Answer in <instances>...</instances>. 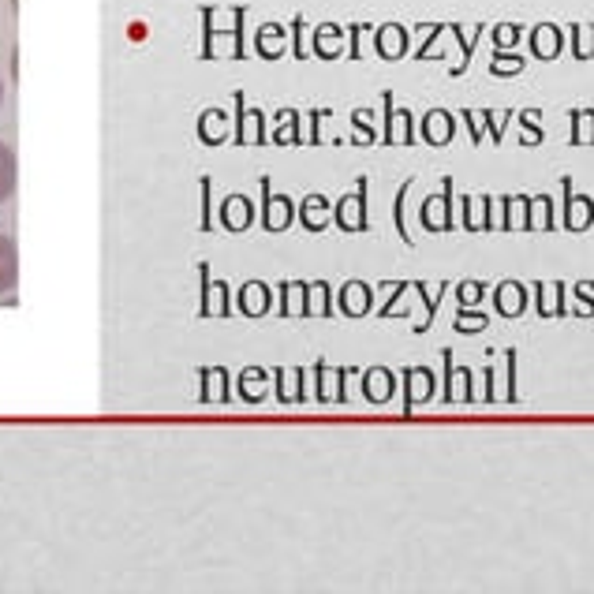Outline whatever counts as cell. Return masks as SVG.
<instances>
[{"label": "cell", "mask_w": 594, "mask_h": 594, "mask_svg": "<svg viewBox=\"0 0 594 594\" xmlns=\"http://www.w3.org/2000/svg\"><path fill=\"white\" fill-rule=\"evenodd\" d=\"M329 363L326 359H318V363H314V400H318V404H329V400H333V389H329Z\"/></svg>", "instance_id": "obj_41"}, {"label": "cell", "mask_w": 594, "mask_h": 594, "mask_svg": "<svg viewBox=\"0 0 594 594\" xmlns=\"http://www.w3.org/2000/svg\"><path fill=\"white\" fill-rule=\"evenodd\" d=\"M557 217H553V198L550 195H531L527 202V225L524 232H553Z\"/></svg>", "instance_id": "obj_21"}, {"label": "cell", "mask_w": 594, "mask_h": 594, "mask_svg": "<svg viewBox=\"0 0 594 594\" xmlns=\"http://www.w3.org/2000/svg\"><path fill=\"white\" fill-rule=\"evenodd\" d=\"M471 378L475 370L471 367H453V404L464 400V404H475V389H471Z\"/></svg>", "instance_id": "obj_38"}, {"label": "cell", "mask_w": 594, "mask_h": 594, "mask_svg": "<svg viewBox=\"0 0 594 594\" xmlns=\"http://www.w3.org/2000/svg\"><path fill=\"white\" fill-rule=\"evenodd\" d=\"M202 232H213V180L202 176Z\"/></svg>", "instance_id": "obj_49"}, {"label": "cell", "mask_w": 594, "mask_h": 594, "mask_svg": "<svg viewBox=\"0 0 594 594\" xmlns=\"http://www.w3.org/2000/svg\"><path fill=\"white\" fill-rule=\"evenodd\" d=\"M561 49H565V34L561 27H553V23H538L531 30V53L538 60H557L561 57Z\"/></svg>", "instance_id": "obj_19"}, {"label": "cell", "mask_w": 594, "mask_h": 594, "mask_svg": "<svg viewBox=\"0 0 594 594\" xmlns=\"http://www.w3.org/2000/svg\"><path fill=\"white\" fill-rule=\"evenodd\" d=\"M333 318L337 314V303H333V288L326 281H314L311 284V303H307V318Z\"/></svg>", "instance_id": "obj_31"}, {"label": "cell", "mask_w": 594, "mask_h": 594, "mask_svg": "<svg viewBox=\"0 0 594 594\" xmlns=\"http://www.w3.org/2000/svg\"><path fill=\"white\" fill-rule=\"evenodd\" d=\"M527 202H531V195H501L497 198V206H501V221H497V228H501V232L524 228L527 225Z\"/></svg>", "instance_id": "obj_22"}, {"label": "cell", "mask_w": 594, "mask_h": 594, "mask_svg": "<svg viewBox=\"0 0 594 594\" xmlns=\"http://www.w3.org/2000/svg\"><path fill=\"white\" fill-rule=\"evenodd\" d=\"M198 378H202V404H213V385H217V400H221V404L232 400V385H228L225 367H202Z\"/></svg>", "instance_id": "obj_25"}, {"label": "cell", "mask_w": 594, "mask_h": 594, "mask_svg": "<svg viewBox=\"0 0 594 594\" xmlns=\"http://www.w3.org/2000/svg\"><path fill=\"white\" fill-rule=\"evenodd\" d=\"M460 120H467V131H471V142L479 146V142H482V116L475 113V109H464V113H460Z\"/></svg>", "instance_id": "obj_56"}, {"label": "cell", "mask_w": 594, "mask_h": 594, "mask_svg": "<svg viewBox=\"0 0 594 594\" xmlns=\"http://www.w3.org/2000/svg\"><path fill=\"white\" fill-rule=\"evenodd\" d=\"M516 120H520V128H524V135H520V146H538V142L546 139V131H542V113L538 109H524V113H516Z\"/></svg>", "instance_id": "obj_34"}, {"label": "cell", "mask_w": 594, "mask_h": 594, "mask_svg": "<svg viewBox=\"0 0 594 594\" xmlns=\"http://www.w3.org/2000/svg\"><path fill=\"white\" fill-rule=\"evenodd\" d=\"M288 34H292V42H296V45H292L296 60H307V53H311V49H307V19H303V15H296Z\"/></svg>", "instance_id": "obj_45"}, {"label": "cell", "mask_w": 594, "mask_h": 594, "mask_svg": "<svg viewBox=\"0 0 594 594\" xmlns=\"http://www.w3.org/2000/svg\"><path fill=\"white\" fill-rule=\"evenodd\" d=\"M411 292V281H396L393 284V299H389V303H385V307H378V318H393V314H400V318H404V307H396V299H404Z\"/></svg>", "instance_id": "obj_48"}, {"label": "cell", "mask_w": 594, "mask_h": 594, "mask_svg": "<svg viewBox=\"0 0 594 594\" xmlns=\"http://www.w3.org/2000/svg\"><path fill=\"white\" fill-rule=\"evenodd\" d=\"M344 34H348V30L337 27V23H322L311 38V53L322 60H340L344 57Z\"/></svg>", "instance_id": "obj_17"}, {"label": "cell", "mask_w": 594, "mask_h": 594, "mask_svg": "<svg viewBox=\"0 0 594 594\" xmlns=\"http://www.w3.org/2000/svg\"><path fill=\"white\" fill-rule=\"evenodd\" d=\"M572 53L576 60H594V23L572 27Z\"/></svg>", "instance_id": "obj_40"}, {"label": "cell", "mask_w": 594, "mask_h": 594, "mask_svg": "<svg viewBox=\"0 0 594 594\" xmlns=\"http://www.w3.org/2000/svg\"><path fill=\"white\" fill-rule=\"evenodd\" d=\"M419 131H415V116L408 109H396L393 105V90L382 94V135L378 142L382 146H415Z\"/></svg>", "instance_id": "obj_2"}, {"label": "cell", "mask_w": 594, "mask_h": 594, "mask_svg": "<svg viewBox=\"0 0 594 594\" xmlns=\"http://www.w3.org/2000/svg\"><path fill=\"white\" fill-rule=\"evenodd\" d=\"M411 288L423 296V307H426V318L419 322V326H415V333H430V326H434V314H438V307H441V299L449 296V281H441L438 292H426L423 281H411Z\"/></svg>", "instance_id": "obj_27"}, {"label": "cell", "mask_w": 594, "mask_h": 594, "mask_svg": "<svg viewBox=\"0 0 594 594\" xmlns=\"http://www.w3.org/2000/svg\"><path fill=\"white\" fill-rule=\"evenodd\" d=\"M198 269H202V307H198V314H202V318H210V314H213V303H210L213 277H210V266H198Z\"/></svg>", "instance_id": "obj_54"}, {"label": "cell", "mask_w": 594, "mask_h": 594, "mask_svg": "<svg viewBox=\"0 0 594 594\" xmlns=\"http://www.w3.org/2000/svg\"><path fill=\"white\" fill-rule=\"evenodd\" d=\"M255 217H258V210L247 195H228L225 202H221V225H225L228 232H236V236L255 225Z\"/></svg>", "instance_id": "obj_13"}, {"label": "cell", "mask_w": 594, "mask_h": 594, "mask_svg": "<svg viewBox=\"0 0 594 594\" xmlns=\"http://www.w3.org/2000/svg\"><path fill=\"white\" fill-rule=\"evenodd\" d=\"M370 120H374V116H370L367 109H355L352 113V142L355 146H374V142H378V131H374Z\"/></svg>", "instance_id": "obj_37"}, {"label": "cell", "mask_w": 594, "mask_h": 594, "mask_svg": "<svg viewBox=\"0 0 594 594\" xmlns=\"http://www.w3.org/2000/svg\"><path fill=\"white\" fill-rule=\"evenodd\" d=\"M568 120H572L568 142L572 146H594V109H572Z\"/></svg>", "instance_id": "obj_28"}, {"label": "cell", "mask_w": 594, "mask_h": 594, "mask_svg": "<svg viewBox=\"0 0 594 594\" xmlns=\"http://www.w3.org/2000/svg\"><path fill=\"white\" fill-rule=\"evenodd\" d=\"M434 389H438V382H434V370H430V367H404V370H400L404 419H408V415H415V408H419V404H430V400H434Z\"/></svg>", "instance_id": "obj_5"}, {"label": "cell", "mask_w": 594, "mask_h": 594, "mask_svg": "<svg viewBox=\"0 0 594 594\" xmlns=\"http://www.w3.org/2000/svg\"><path fill=\"white\" fill-rule=\"evenodd\" d=\"M419 139L426 146H449L456 139V116L449 109H430L419 124Z\"/></svg>", "instance_id": "obj_12"}, {"label": "cell", "mask_w": 594, "mask_h": 594, "mask_svg": "<svg viewBox=\"0 0 594 594\" xmlns=\"http://www.w3.org/2000/svg\"><path fill=\"white\" fill-rule=\"evenodd\" d=\"M411 187H415V180H404L400 184V191H396V202H393V225H396V236L408 243H415L411 240V232H408V221H404V202H408V195H411Z\"/></svg>", "instance_id": "obj_35"}, {"label": "cell", "mask_w": 594, "mask_h": 594, "mask_svg": "<svg viewBox=\"0 0 594 594\" xmlns=\"http://www.w3.org/2000/svg\"><path fill=\"white\" fill-rule=\"evenodd\" d=\"M296 217H299V225L307 228V232H326L329 225H333V206H329V198L326 195H307L303 202L296 206Z\"/></svg>", "instance_id": "obj_14"}, {"label": "cell", "mask_w": 594, "mask_h": 594, "mask_svg": "<svg viewBox=\"0 0 594 594\" xmlns=\"http://www.w3.org/2000/svg\"><path fill=\"white\" fill-rule=\"evenodd\" d=\"M482 299H486V284L482 281H460L456 284V303H460V307H479Z\"/></svg>", "instance_id": "obj_42"}, {"label": "cell", "mask_w": 594, "mask_h": 594, "mask_svg": "<svg viewBox=\"0 0 594 594\" xmlns=\"http://www.w3.org/2000/svg\"><path fill=\"white\" fill-rule=\"evenodd\" d=\"M269 307H273V292H269V284L243 281V288L236 292V311L247 314V318H262V314H269Z\"/></svg>", "instance_id": "obj_15"}, {"label": "cell", "mask_w": 594, "mask_h": 594, "mask_svg": "<svg viewBox=\"0 0 594 594\" xmlns=\"http://www.w3.org/2000/svg\"><path fill=\"white\" fill-rule=\"evenodd\" d=\"M479 116L486 120V128H490V139H494V142L505 139V124H509V120H516V113H512V109H505V113H490V109H486V113H479Z\"/></svg>", "instance_id": "obj_44"}, {"label": "cell", "mask_w": 594, "mask_h": 594, "mask_svg": "<svg viewBox=\"0 0 594 594\" xmlns=\"http://www.w3.org/2000/svg\"><path fill=\"white\" fill-rule=\"evenodd\" d=\"M277 382V400L281 404H307V367H277L269 370Z\"/></svg>", "instance_id": "obj_11"}, {"label": "cell", "mask_w": 594, "mask_h": 594, "mask_svg": "<svg viewBox=\"0 0 594 594\" xmlns=\"http://www.w3.org/2000/svg\"><path fill=\"white\" fill-rule=\"evenodd\" d=\"M482 382H486V393H482V400H486V404H494V400H497V393H494V367L482 370Z\"/></svg>", "instance_id": "obj_57"}, {"label": "cell", "mask_w": 594, "mask_h": 594, "mask_svg": "<svg viewBox=\"0 0 594 594\" xmlns=\"http://www.w3.org/2000/svg\"><path fill=\"white\" fill-rule=\"evenodd\" d=\"M482 30H486V27H475L471 34H464L460 27H449V34H456V38H460V64L453 68V75H464V71H467V64H471V53H475V45H479V38H482Z\"/></svg>", "instance_id": "obj_36"}, {"label": "cell", "mask_w": 594, "mask_h": 594, "mask_svg": "<svg viewBox=\"0 0 594 594\" xmlns=\"http://www.w3.org/2000/svg\"><path fill=\"white\" fill-rule=\"evenodd\" d=\"M329 109H314L311 116H307V120H311V135H307V142H311V146H318V142H322V124H326L329 120Z\"/></svg>", "instance_id": "obj_53"}, {"label": "cell", "mask_w": 594, "mask_h": 594, "mask_svg": "<svg viewBox=\"0 0 594 594\" xmlns=\"http://www.w3.org/2000/svg\"><path fill=\"white\" fill-rule=\"evenodd\" d=\"M363 396L370 404H389L396 396V374L389 367H367L363 370Z\"/></svg>", "instance_id": "obj_16"}, {"label": "cell", "mask_w": 594, "mask_h": 594, "mask_svg": "<svg viewBox=\"0 0 594 594\" xmlns=\"http://www.w3.org/2000/svg\"><path fill=\"white\" fill-rule=\"evenodd\" d=\"M453 329L456 333H464V337H475L482 329H490V314L479 311V307H460L453 318Z\"/></svg>", "instance_id": "obj_30"}, {"label": "cell", "mask_w": 594, "mask_h": 594, "mask_svg": "<svg viewBox=\"0 0 594 594\" xmlns=\"http://www.w3.org/2000/svg\"><path fill=\"white\" fill-rule=\"evenodd\" d=\"M333 225L340 232H367L370 228V213H367V176H359V187H355L352 195L337 198V206H333Z\"/></svg>", "instance_id": "obj_3"}, {"label": "cell", "mask_w": 594, "mask_h": 594, "mask_svg": "<svg viewBox=\"0 0 594 594\" xmlns=\"http://www.w3.org/2000/svg\"><path fill=\"white\" fill-rule=\"evenodd\" d=\"M531 307V288L524 281H501L494 288V311L501 318H520Z\"/></svg>", "instance_id": "obj_10"}, {"label": "cell", "mask_w": 594, "mask_h": 594, "mask_svg": "<svg viewBox=\"0 0 594 594\" xmlns=\"http://www.w3.org/2000/svg\"><path fill=\"white\" fill-rule=\"evenodd\" d=\"M19 284V251L12 236H0V296H8Z\"/></svg>", "instance_id": "obj_23"}, {"label": "cell", "mask_w": 594, "mask_h": 594, "mask_svg": "<svg viewBox=\"0 0 594 594\" xmlns=\"http://www.w3.org/2000/svg\"><path fill=\"white\" fill-rule=\"evenodd\" d=\"M520 30H524V27H516V23H497V27H494V45H497V49H516V45H520Z\"/></svg>", "instance_id": "obj_46"}, {"label": "cell", "mask_w": 594, "mask_h": 594, "mask_svg": "<svg viewBox=\"0 0 594 594\" xmlns=\"http://www.w3.org/2000/svg\"><path fill=\"white\" fill-rule=\"evenodd\" d=\"M213 299H217V318H228L232 314V288H228V281L210 284V303Z\"/></svg>", "instance_id": "obj_47"}, {"label": "cell", "mask_w": 594, "mask_h": 594, "mask_svg": "<svg viewBox=\"0 0 594 594\" xmlns=\"http://www.w3.org/2000/svg\"><path fill=\"white\" fill-rule=\"evenodd\" d=\"M258 187H262V228L266 232H284V228L296 221V202L288 195H273L269 176H262Z\"/></svg>", "instance_id": "obj_6"}, {"label": "cell", "mask_w": 594, "mask_h": 594, "mask_svg": "<svg viewBox=\"0 0 594 594\" xmlns=\"http://www.w3.org/2000/svg\"><path fill=\"white\" fill-rule=\"evenodd\" d=\"M236 389H240L243 404H262L269 396V370L266 367H243L240 378H236Z\"/></svg>", "instance_id": "obj_20"}, {"label": "cell", "mask_w": 594, "mask_h": 594, "mask_svg": "<svg viewBox=\"0 0 594 594\" xmlns=\"http://www.w3.org/2000/svg\"><path fill=\"white\" fill-rule=\"evenodd\" d=\"M236 146H262L269 142V131H266V113L262 109H247V98H243V90H236Z\"/></svg>", "instance_id": "obj_7"}, {"label": "cell", "mask_w": 594, "mask_h": 594, "mask_svg": "<svg viewBox=\"0 0 594 594\" xmlns=\"http://www.w3.org/2000/svg\"><path fill=\"white\" fill-rule=\"evenodd\" d=\"M572 299H576V307H572L576 318H594V281L576 284V288H572Z\"/></svg>", "instance_id": "obj_39"}, {"label": "cell", "mask_w": 594, "mask_h": 594, "mask_svg": "<svg viewBox=\"0 0 594 594\" xmlns=\"http://www.w3.org/2000/svg\"><path fill=\"white\" fill-rule=\"evenodd\" d=\"M284 42H288V30H284L281 23H266V27L255 34L258 57H266V60H281Z\"/></svg>", "instance_id": "obj_24"}, {"label": "cell", "mask_w": 594, "mask_h": 594, "mask_svg": "<svg viewBox=\"0 0 594 594\" xmlns=\"http://www.w3.org/2000/svg\"><path fill=\"white\" fill-rule=\"evenodd\" d=\"M494 206H497V198L494 195H482L479 198V213H482V232H494L497 228V217H494Z\"/></svg>", "instance_id": "obj_52"}, {"label": "cell", "mask_w": 594, "mask_h": 594, "mask_svg": "<svg viewBox=\"0 0 594 594\" xmlns=\"http://www.w3.org/2000/svg\"><path fill=\"white\" fill-rule=\"evenodd\" d=\"M202 60H213V38H217V30H213V8H202Z\"/></svg>", "instance_id": "obj_51"}, {"label": "cell", "mask_w": 594, "mask_h": 594, "mask_svg": "<svg viewBox=\"0 0 594 594\" xmlns=\"http://www.w3.org/2000/svg\"><path fill=\"white\" fill-rule=\"evenodd\" d=\"M524 64L527 60L520 57V53H512V49H497L494 60H490V75H497V79H509V75H520Z\"/></svg>", "instance_id": "obj_33"}, {"label": "cell", "mask_w": 594, "mask_h": 594, "mask_svg": "<svg viewBox=\"0 0 594 594\" xmlns=\"http://www.w3.org/2000/svg\"><path fill=\"white\" fill-rule=\"evenodd\" d=\"M269 142H292V146H299L303 142V135H299V113L296 109H281L277 113V128L269 131Z\"/></svg>", "instance_id": "obj_29"}, {"label": "cell", "mask_w": 594, "mask_h": 594, "mask_svg": "<svg viewBox=\"0 0 594 594\" xmlns=\"http://www.w3.org/2000/svg\"><path fill=\"white\" fill-rule=\"evenodd\" d=\"M505 370H509V393H505V400L516 404V400H520V396H516V348L505 352Z\"/></svg>", "instance_id": "obj_55"}, {"label": "cell", "mask_w": 594, "mask_h": 594, "mask_svg": "<svg viewBox=\"0 0 594 594\" xmlns=\"http://www.w3.org/2000/svg\"><path fill=\"white\" fill-rule=\"evenodd\" d=\"M337 311L348 318H367L374 311V284L367 281H344L337 292Z\"/></svg>", "instance_id": "obj_8"}, {"label": "cell", "mask_w": 594, "mask_h": 594, "mask_svg": "<svg viewBox=\"0 0 594 594\" xmlns=\"http://www.w3.org/2000/svg\"><path fill=\"white\" fill-rule=\"evenodd\" d=\"M561 228L568 232H587L594 225V198L572 191V176H561Z\"/></svg>", "instance_id": "obj_4"}, {"label": "cell", "mask_w": 594, "mask_h": 594, "mask_svg": "<svg viewBox=\"0 0 594 594\" xmlns=\"http://www.w3.org/2000/svg\"><path fill=\"white\" fill-rule=\"evenodd\" d=\"M475 206H479V202H475L471 195L460 198V210H464V228H467V232H482V213L475 210Z\"/></svg>", "instance_id": "obj_50"}, {"label": "cell", "mask_w": 594, "mask_h": 594, "mask_svg": "<svg viewBox=\"0 0 594 594\" xmlns=\"http://www.w3.org/2000/svg\"><path fill=\"white\" fill-rule=\"evenodd\" d=\"M243 23H247V8H243V4H236V8H232V38H236V60H247V30H243Z\"/></svg>", "instance_id": "obj_43"}, {"label": "cell", "mask_w": 594, "mask_h": 594, "mask_svg": "<svg viewBox=\"0 0 594 594\" xmlns=\"http://www.w3.org/2000/svg\"><path fill=\"white\" fill-rule=\"evenodd\" d=\"M0 101H4V83H0Z\"/></svg>", "instance_id": "obj_58"}, {"label": "cell", "mask_w": 594, "mask_h": 594, "mask_svg": "<svg viewBox=\"0 0 594 594\" xmlns=\"http://www.w3.org/2000/svg\"><path fill=\"white\" fill-rule=\"evenodd\" d=\"M419 225L426 232H456V184L453 176H445L441 180V191L438 195H426L423 206H419Z\"/></svg>", "instance_id": "obj_1"}, {"label": "cell", "mask_w": 594, "mask_h": 594, "mask_svg": "<svg viewBox=\"0 0 594 594\" xmlns=\"http://www.w3.org/2000/svg\"><path fill=\"white\" fill-rule=\"evenodd\" d=\"M531 296H535V311L538 318H565L568 314V284L565 281H535L531 284Z\"/></svg>", "instance_id": "obj_9"}, {"label": "cell", "mask_w": 594, "mask_h": 594, "mask_svg": "<svg viewBox=\"0 0 594 594\" xmlns=\"http://www.w3.org/2000/svg\"><path fill=\"white\" fill-rule=\"evenodd\" d=\"M198 139L206 146H221L228 139V116L221 109H206L202 120H198Z\"/></svg>", "instance_id": "obj_26"}, {"label": "cell", "mask_w": 594, "mask_h": 594, "mask_svg": "<svg viewBox=\"0 0 594 594\" xmlns=\"http://www.w3.org/2000/svg\"><path fill=\"white\" fill-rule=\"evenodd\" d=\"M374 49L382 60H400L408 53V30L400 23H385V27L374 30Z\"/></svg>", "instance_id": "obj_18"}, {"label": "cell", "mask_w": 594, "mask_h": 594, "mask_svg": "<svg viewBox=\"0 0 594 594\" xmlns=\"http://www.w3.org/2000/svg\"><path fill=\"white\" fill-rule=\"evenodd\" d=\"M15 172H19V165H15L12 146H8V142H0V206L15 195Z\"/></svg>", "instance_id": "obj_32"}]
</instances>
